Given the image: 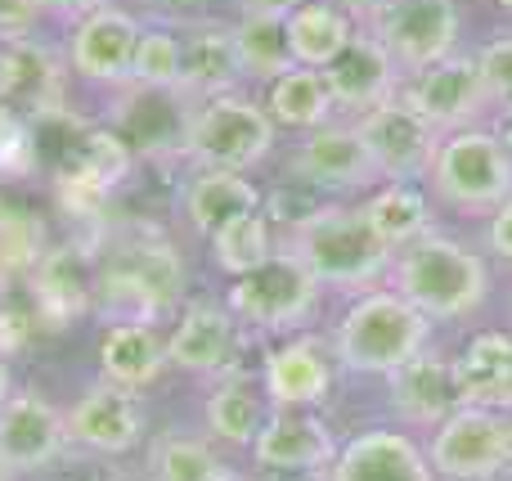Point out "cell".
I'll return each instance as SVG.
<instances>
[{
  "label": "cell",
  "instance_id": "6da1fadb",
  "mask_svg": "<svg viewBox=\"0 0 512 481\" xmlns=\"http://www.w3.org/2000/svg\"><path fill=\"white\" fill-rule=\"evenodd\" d=\"M185 297V261L176 243L153 225L108 230L99 243L95 311L108 324H158Z\"/></svg>",
  "mask_w": 512,
  "mask_h": 481
},
{
  "label": "cell",
  "instance_id": "7a4b0ae2",
  "mask_svg": "<svg viewBox=\"0 0 512 481\" xmlns=\"http://www.w3.org/2000/svg\"><path fill=\"white\" fill-rule=\"evenodd\" d=\"M279 252L292 257L319 288L369 293L391 270V248L364 221L360 203H319L292 216L279 239Z\"/></svg>",
  "mask_w": 512,
  "mask_h": 481
},
{
  "label": "cell",
  "instance_id": "3957f363",
  "mask_svg": "<svg viewBox=\"0 0 512 481\" xmlns=\"http://www.w3.org/2000/svg\"><path fill=\"white\" fill-rule=\"evenodd\" d=\"M387 288L432 324H463L490 302V261L477 243L436 230L391 261Z\"/></svg>",
  "mask_w": 512,
  "mask_h": 481
},
{
  "label": "cell",
  "instance_id": "277c9868",
  "mask_svg": "<svg viewBox=\"0 0 512 481\" xmlns=\"http://www.w3.org/2000/svg\"><path fill=\"white\" fill-rule=\"evenodd\" d=\"M436 324L391 288H369L337 315L328 347L342 374L355 378H391L414 356L432 347Z\"/></svg>",
  "mask_w": 512,
  "mask_h": 481
},
{
  "label": "cell",
  "instance_id": "5b68a950",
  "mask_svg": "<svg viewBox=\"0 0 512 481\" xmlns=\"http://www.w3.org/2000/svg\"><path fill=\"white\" fill-rule=\"evenodd\" d=\"M427 194L463 216H490L512 198V153L495 140L490 126L441 135L432 171H427Z\"/></svg>",
  "mask_w": 512,
  "mask_h": 481
},
{
  "label": "cell",
  "instance_id": "8992f818",
  "mask_svg": "<svg viewBox=\"0 0 512 481\" xmlns=\"http://www.w3.org/2000/svg\"><path fill=\"white\" fill-rule=\"evenodd\" d=\"M274 135L279 126L270 122L265 104L248 95H221L194 108V126H189V149L185 162L198 171H239L248 176L274 153Z\"/></svg>",
  "mask_w": 512,
  "mask_h": 481
},
{
  "label": "cell",
  "instance_id": "52a82bcc",
  "mask_svg": "<svg viewBox=\"0 0 512 481\" xmlns=\"http://www.w3.org/2000/svg\"><path fill=\"white\" fill-rule=\"evenodd\" d=\"M360 27L387 50V59L409 81L418 72L436 68L441 59H450V54H459L463 14L459 0H387Z\"/></svg>",
  "mask_w": 512,
  "mask_h": 481
},
{
  "label": "cell",
  "instance_id": "ba28073f",
  "mask_svg": "<svg viewBox=\"0 0 512 481\" xmlns=\"http://www.w3.org/2000/svg\"><path fill=\"white\" fill-rule=\"evenodd\" d=\"M319 297L324 288L306 275L292 257L274 252L261 270L234 279L230 297H225V311L252 333H292L301 324H310V315L319 311Z\"/></svg>",
  "mask_w": 512,
  "mask_h": 481
},
{
  "label": "cell",
  "instance_id": "9c48e42d",
  "mask_svg": "<svg viewBox=\"0 0 512 481\" xmlns=\"http://www.w3.org/2000/svg\"><path fill=\"white\" fill-rule=\"evenodd\" d=\"M288 176L301 189H315V194L337 198L346 194H369L378 189V167H373V153L364 144L360 126L355 122H328L319 131H306L288 153Z\"/></svg>",
  "mask_w": 512,
  "mask_h": 481
},
{
  "label": "cell",
  "instance_id": "30bf717a",
  "mask_svg": "<svg viewBox=\"0 0 512 481\" xmlns=\"http://www.w3.org/2000/svg\"><path fill=\"white\" fill-rule=\"evenodd\" d=\"M427 459L441 481H504L508 477V414L459 405L427 432Z\"/></svg>",
  "mask_w": 512,
  "mask_h": 481
},
{
  "label": "cell",
  "instance_id": "8fae6325",
  "mask_svg": "<svg viewBox=\"0 0 512 481\" xmlns=\"http://www.w3.org/2000/svg\"><path fill=\"white\" fill-rule=\"evenodd\" d=\"M360 126L364 144L373 153V167H378V180H396V185H423L427 171H432V158H436V144L441 135L432 131L423 113L409 104L405 95H391L382 99L378 108L355 117Z\"/></svg>",
  "mask_w": 512,
  "mask_h": 481
},
{
  "label": "cell",
  "instance_id": "7c38bea8",
  "mask_svg": "<svg viewBox=\"0 0 512 481\" xmlns=\"http://www.w3.org/2000/svg\"><path fill=\"white\" fill-rule=\"evenodd\" d=\"M194 108L198 104L185 90L126 86L113 99V131L122 135L135 158L171 162V158H185V149H189Z\"/></svg>",
  "mask_w": 512,
  "mask_h": 481
},
{
  "label": "cell",
  "instance_id": "4fadbf2b",
  "mask_svg": "<svg viewBox=\"0 0 512 481\" xmlns=\"http://www.w3.org/2000/svg\"><path fill=\"white\" fill-rule=\"evenodd\" d=\"M400 95H405L409 104L432 122L436 135L472 131V126H481L490 113H495L490 90H486V81H481V72H477V59L463 54V50L450 54V59H441L436 68L409 77L405 86H400Z\"/></svg>",
  "mask_w": 512,
  "mask_h": 481
},
{
  "label": "cell",
  "instance_id": "5bb4252c",
  "mask_svg": "<svg viewBox=\"0 0 512 481\" xmlns=\"http://www.w3.org/2000/svg\"><path fill=\"white\" fill-rule=\"evenodd\" d=\"M144 23L122 5H104L95 14H86L81 23H72L68 36V63L77 77H86L90 86L126 90L135 72V50H140Z\"/></svg>",
  "mask_w": 512,
  "mask_h": 481
},
{
  "label": "cell",
  "instance_id": "9a60e30c",
  "mask_svg": "<svg viewBox=\"0 0 512 481\" xmlns=\"http://www.w3.org/2000/svg\"><path fill=\"white\" fill-rule=\"evenodd\" d=\"M68 446H81L86 455L113 459V455H131L144 441V405L131 387H117L108 378H99L95 387L77 396L68 414Z\"/></svg>",
  "mask_w": 512,
  "mask_h": 481
},
{
  "label": "cell",
  "instance_id": "2e32d148",
  "mask_svg": "<svg viewBox=\"0 0 512 481\" xmlns=\"http://www.w3.org/2000/svg\"><path fill=\"white\" fill-rule=\"evenodd\" d=\"M337 383V360L328 338L315 333H297V338L270 347L261 369V392L270 410H315L328 401Z\"/></svg>",
  "mask_w": 512,
  "mask_h": 481
},
{
  "label": "cell",
  "instance_id": "e0dca14e",
  "mask_svg": "<svg viewBox=\"0 0 512 481\" xmlns=\"http://www.w3.org/2000/svg\"><path fill=\"white\" fill-rule=\"evenodd\" d=\"M32 279V302L41 324L50 329H68L72 320H81L86 311H95V248L86 243H50L45 257L27 270Z\"/></svg>",
  "mask_w": 512,
  "mask_h": 481
},
{
  "label": "cell",
  "instance_id": "ac0fdd59",
  "mask_svg": "<svg viewBox=\"0 0 512 481\" xmlns=\"http://www.w3.org/2000/svg\"><path fill=\"white\" fill-rule=\"evenodd\" d=\"M328 481H441L427 446L405 428H364L342 441Z\"/></svg>",
  "mask_w": 512,
  "mask_h": 481
},
{
  "label": "cell",
  "instance_id": "d6986e66",
  "mask_svg": "<svg viewBox=\"0 0 512 481\" xmlns=\"http://www.w3.org/2000/svg\"><path fill=\"white\" fill-rule=\"evenodd\" d=\"M0 99L23 117L27 126H41L63 117V63L41 41H5L0 45Z\"/></svg>",
  "mask_w": 512,
  "mask_h": 481
},
{
  "label": "cell",
  "instance_id": "ffe728a7",
  "mask_svg": "<svg viewBox=\"0 0 512 481\" xmlns=\"http://www.w3.org/2000/svg\"><path fill=\"white\" fill-rule=\"evenodd\" d=\"M68 450V423L41 392H14L0 405V464L9 473H41Z\"/></svg>",
  "mask_w": 512,
  "mask_h": 481
},
{
  "label": "cell",
  "instance_id": "44dd1931",
  "mask_svg": "<svg viewBox=\"0 0 512 481\" xmlns=\"http://www.w3.org/2000/svg\"><path fill=\"white\" fill-rule=\"evenodd\" d=\"M239 342H243V324L225 306L189 302L180 311L176 329L167 333V365L185 369L194 378H225Z\"/></svg>",
  "mask_w": 512,
  "mask_h": 481
},
{
  "label": "cell",
  "instance_id": "7402d4cb",
  "mask_svg": "<svg viewBox=\"0 0 512 481\" xmlns=\"http://www.w3.org/2000/svg\"><path fill=\"white\" fill-rule=\"evenodd\" d=\"M337 432L315 410H270L265 428L252 441V464L270 473H301V468H333Z\"/></svg>",
  "mask_w": 512,
  "mask_h": 481
},
{
  "label": "cell",
  "instance_id": "603a6c76",
  "mask_svg": "<svg viewBox=\"0 0 512 481\" xmlns=\"http://www.w3.org/2000/svg\"><path fill=\"white\" fill-rule=\"evenodd\" d=\"M387 392H391V414L400 419L405 432H432L459 410L450 356L436 347H427L405 369H396L387 378Z\"/></svg>",
  "mask_w": 512,
  "mask_h": 481
},
{
  "label": "cell",
  "instance_id": "cb8c5ba5",
  "mask_svg": "<svg viewBox=\"0 0 512 481\" xmlns=\"http://www.w3.org/2000/svg\"><path fill=\"white\" fill-rule=\"evenodd\" d=\"M176 32H180V90L194 104L234 95L243 81L239 50H234V27L216 23V18H198V23L176 27Z\"/></svg>",
  "mask_w": 512,
  "mask_h": 481
},
{
  "label": "cell",
  "instance_id": "d4e9b609",
  "mask_svg": "<svg viewBox=\"0 0 512 481\" xmlns=\"http://www.w3.org/2000/svg\"><path fill=\"white\" fill-rule=\"evenodd\" d=\"M459 405L512 414V329H481L450 356Z\"/></svg>",
  "mask_w": 512,
  "mask_h": 481
},
{
  "label": "cell",
  "instance_id": "484cf974",
  "mask_svg": "<svg viewBox=\"0 0 512 481\" xmlns=\"http://www.w3.org/2000/svg\"><path fill=\"white\" fill-rule=\"evenodd\" d=\"M324 81H328V90H333L337 108H346V113H355V117L378 108L382 99H391L405 86L400 68L387 59V50H382L364 27H355L351 45L324 68Z\"/></svg>",
  "mask_w": 512,
  "mask_h": 481
},
{
  "label": "cell",
  "instance_id": "4316f807",
  "mask_svg": "<svg viewBox=\"0 0 512 481\" xmlns=\"http://www.w3.org/2000/svg\"><path fill=\"white\" fill-rule=\"evenodd\" d=\"M364 221L373 225L382 243L391 248V257H400L405 248H414L418 239L436 234V207L427 185H396V180H382L378 189L360 198Z\"/></svg>",
  "mask_w": 512,
  "mask_h": 481
},
{
  "label": "cell",
  "instance_id": "83f0119b",
  "mask_svg": "<svg viewBox=\"0 0 512 481\" xmlns=\"http://www.w3.org/2000/svg\"><path fill=\"white\" fill-rule=\"evenodd\" d=\"M99 369L108 383L140 392V387L158 383V374L167 369V338L158 333V324H108L104 342H99Z\"/></svg>",
  "mask_w": 512,
  "mask_h": 481
},
{
  "label": "cell",
  "instance_id": "f1b7e54d",
  "mask_svg": "<svg viewBox=\"0 0 512 481\" xmlns=\"http://www.w3.org/2000/svg\"><path fill=\"white\" fill-rule=\"evenodd\" d=\"M185 221L194 225L203 239H212L216 230H225L230 221L248 212H261V189L239 171H198L185 185Z\"/></svg>",
  "mask_w": 512,
  "mask_h": 481
},
{
  "label": "cell",
  "instance_id": "f546056e",
  "mask_svg": "<svg viewBox=\"0 0 512 481\" xmlns=\"http://www.w3.org/2000/svg\"><path fill=\"white\" fill-rule=\"evenodd\" d=\"M283 27H288V45H292L297 68L324 72L328 63L351 45V36L360 23H355L351 14H342L337 5H328V0H306V5H297L288 18H283Z\"/></svg>",
  "mask_w": 512,
  "mask_h": 481
},
{
  "label": "cell",
  "instance_id": "4dcf8cb0",
  "mask_svg": "<svg viewBox=\"0 0 512 481\" xmlns=\"http://www.w3.org/2000/svg\"><path fill=\"white\" fill-rule=\"evenodd\" d=\"M207 432L225 446H248L256 441V432L270 419V401L261 392V378H216V387L207 392Z\"/></svg>",
  "mask_w": 512,
  "mask_h": 481
},
{
  "label": "cell",
  "instance_id": "1f68e13d",
  "mask_svg": "<svg viewBox=\"0 0 512 481\" xmlns=\"http://www.w3.org/2000/svg\"><path fill=\"white\" fill-rule=\"evenodd\" d=\"M265 113L274 126H288V131H319L337 117V99L328 90L324 72L315 68H292L279 81H270L265 90Z\"/></svg>",
  "mask_w": 512,
  "mask_h": 481
},
{
  "label": "cell",
  "instance_id": "d6a6232c",
  "mask_svg": "<svg viewBox=\"0 0 512 481\" xmlns=\"http://www.w3.org/2000/svg\"><path fill=\"white\" fill-rule=\"evenodd\" d=\"M230 27H234V50H239L243 77L265 81V86H270V81H279L283 72L297 68L283 18H270V14H239V23H230Z\"/></svg>",
  "mask_w": 512,
  "mask_h": 481
},
{
  "label": "cell",
  "instance_id": "836d02e7",
  "mask_svg": "<svg viewBox=\"0 0 512 481\" xmlns=\"http://www.w3.org/2000/svg\"><path fill=\"white\" fill-rule=\"evenodd\" d=\"M153 481H234L239 473L225 468V459L207 446L203 437L189 432H162L149 450Z\"/></svg>",
  "mask_w": 512,
  "mask_h": 481
},
{
  "label": "cell",
  "instance_id": "e575fe53",
  "mask_svg": "<svg viewBox=\"0 0 512 481\" xmlns=\"http://www.w3.org/2000/svg\"><path fill=\"white\" fill-rule=\"evenodd\" d=\"M207 248H212V261L225 275L243 279V275H252V270H261L265 261L279 252V239H274L270 216L248 212V216H239V221H230L225 230H216L212 239H207Z\"/></svg>",
  "mask_w": 512,
  "mask_h": 481
},
{
  "label": "cell",
  "instance_id": "d590c367",
  "mask_svg": "<svg viewBox=\"0 0 512 481\" xmlns=\"http://www.w3.org/2000/svg\"><path fill=\"white\" fill-rule=\"evenodd\" d=\"M45 248H50V234L41 216L0 194V261L9 270H32L45 257Z\"/></svg>",
  "mask_w": 512,
  "mask_h": 481
},
{
  "label": "cell",
  "instance_id": "8d00e7d4",
  "mask_svg": "<svg viewBox=\"0 0 512 481\" xmlns=\"http://www.w3.org/2000/svg\"><path fill=\"white\" fill-rule=\"evenodd\" d=\"M131 86L153 90H180V32L162 23H144L140 50H135Z\"/></svg>",
  "mask_w": 512,
  "mask_h": 481
},
{
  "label": "cell",
  "instance_id": "74e56055",
  "mask_svg": "<svg viewBox=\"0 0 512 481\" xmlns=\"http://www.w3.org/2000/svg\"><path fill=\"white\" fill-rule=\"evenodd\" d=\"M472 59H477V72L490 90V104L495 108L512 104V32H499V36H490V41H481L477 50H472Z\"/></svg>",
  "mask_w": 512,
  "mask_h": 481
},
{
  "label": "cell",
  "instance_id": "f35d334b",
  "mask_svg": "<svg viewBox=\"0 0 512 481\" xmlns=\"http://www.w3.org/2000/svg\"><path fill=\"white\" fill-rule=\"evenodd\" d=\"M36 162V140L32 126L0 99V176H23Z\"/></svg>",
  "mask_w": 512,
  "mask_h": 481
},
{
  "label": "cell",
  "instance_id": "ab89813d",
  "mask_svg": "<svg viewBox=\"0 0 512 481\" xmlns=\"http://www.w3.org/2000/svg\"><path fill=\"white\" fill-rule=\"evenodd\" d=\"M481 252H486V257H495L499 266H512V198L486 216V230H481Z\"/></svg>",
  "mask_w": 512,
  "mask_h": 481
},
{
  "label": "cell",
  "instance_id": "60d3db41",
  "mask_svg": "<svg viewBox=\"0 0 512 481\" xmlns=\"http://www.w3.org/2000/svg\"><path fill=\"white\" fill-rule=\"evenodd\" d=\"M36 18H41V0H0V45L27 41Z\"/></svg>",
  "mask_w": 512,
  "mask_h": 481
},
{
  "label": "cell",
  "instance_id": "b9f144b4",
  "mask_svg": "<svg viewBox=\"0 0 512 481\" xmlns=\"http://www.w3.org/2000/svg\"><path fill=\"white\" fill-rule=\"evenodd\" d=\"M140 5L153 14V23H162V27H189V23H198V18H203L207 0H140Z\"/></svg>",
  "mask_w": 512,
  "mask_h": 481
},
{
  "label": "cell",
  "instance_id": "7bdbcfd3",
  "mask_svg": "<svg viewBox=\"0 0 512 481\" xmlns=\"http://www.w3.org/2000/svg\"><path fill=\"white\" fill-rule=\"evenodd\" d=\"M108 0H41V14L50 18H68V23H81L86 14H95V9H104Z\"/></svg>",
  "mask_w": 512,
  "mask_h": 481
},
{
  "label": "cell",
  "instance_id": "ee69618b",
  "mask_svg": "<svg viewBox=\"0 0 512 481\" xmlns=\"http://www.w3.org/2000/svg\"><path fill=\"white\" fill-rule=\"evenodd\" d=\"M297 5H306V0H243V14H270V18H288Z\"/></svg>",
  "mask_w": 512,
  "mask_h": 481
},
{
  "label": "cell",
  "instance_id": "f6af8a7d",
  "mask_svg": "<svg viewBox=\"0 0 512 481\" xmlns=\"http://www.w3.org/2000/svg\"><path fill=\"white\" fill-rule=\"evenodd\" d=\"M328 5H337L342 14H351L355 23H369V18L378 14V9L387 5V0H328Z\"/></svg>",
  "mask_w": 512,
  "mask_h": 481
},
{
  "label": "cell",
  "instance_id": "bcb514c9",
  "mask_svg": "<svg viewBox=\"0 0 512 481\" xmlns=\"http://www.w3.org/2000/svg\"><path fill=\"white\" fill-rule=\"evenodd\" d=\"M490 131H495V140L512 153V104H504V108H495V113H490Z\"/></svg>",
  "mask_w": 512,
  "mask_h": 481
},
{
  "label": "cell",
  "instance_id": "7dc6e473",
  "mask_svg": "<svg viewBox=\"0 0 512 481\" xmlns=\"http://www.w3.org/2000/svg\"><path fill=\"white\" fill-rule=\"evenodd\" d=\"M248 481H328V468H301V473H270V468H261V477H248Z\"/></svg>",
  "mask_w": 512,
  "mask_h": 481
},
{
  "label": "cell",
  "instance_id": "c3c4849f",
  "mask_svg": "<svg viewBox=\"0 0 512 481\" xmlns=\"http://www.w3.org/2000/svg\"><path fill=\"white\" fill-rule=\"evenodd\" d=\"M9 396H14V374H9V356L0 351V405H5Z\"/></svg>",
  "mask_w": 512,
  "mask_h": 481
},
{
  "label": "cell",
  "instance_id": "681fc988",
  "mask_svg": "<svg viewBox=\"0 0 512 481\" xmlns=\"http://www.w3.org/2000/svg\"><path fill=\"white\" fill-rule=\"evenodd\" d=\"M9 275H14V270H9V266H5V261H0V288H5V284H9Z\"/></svg>",
  "mask_w": 512,
  "mask_h": 481
},
{
  "label": "cell",
  "instance_id": "f907efd6",
  "mask_svg": "<svg viewBox=\"0 0 512 481\" xmlns=\"http://www.w3.org/2000/svg\"><path fill=\"white\" fill-rule=\"evenodd\" d=\"M495 5H499V9H504V14H508V18H512V0H495Z\"/></svg>",
  "mask_w": 512,
  "mask_h": 481
},
{
  "label": "cell",
  "instance_id": "816d5d0a",
  "mask_svg": "<svg viewBox=\"0 0 512 481\" xmlns=\"http://www.w3.org/2000/svg\"><path fill=\"white\" fill-rule=\"evenodd\" d=\"M9 477H14V473H9V468H5V464H0V481H9Z\"/></svg>",
  "mask_w": 512,
  "mask_h": 481
},
{
  "label": "cell",
  "instance_id": "f5cc1de1",
  "mask_svg": "<svg viewBox=\"0 0 512 481\" xmlns=\"http://www.w3.org/2000/svg\"><path fill=\"white\" fill-rule=\"evenodd\" d=\"M234 481H248V477H234Z\"/></svg>",
  "mask_w": 512,
  "mask_h": 481
},
{
  "label": "cell",
  "instance_id": "db71d44e",
  "mask_svg": "<svg viewBox=\"0 0 512 481\" xmlns=\"http://www.w3.org/2000/svg\"><path fill=\"white\" fill-rule=\"evenodd\" d=\"M508 311H512V302H508Z\"/></svg>",
  "mask_w": 512,
  "mask_h": 481
}]
</instances>
